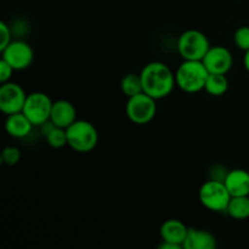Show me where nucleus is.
Listing matches in <instances>:
<instances>
[{
    "mask_svg": "<svg viewBox=\"0 0 249 249\" xmlns=\"http://www.w3.org/2000/svg\"><path fill=\"white\" fill-rule=\"evenodd\" d=\"M143 92L152 96L153 99L160 100L169 96L177 85L175 74L169 66L160 61L147 63L141 71Z\"/></svg>",
    "mask_w": 249,
    "mask_h": 249,
    "instance_id": "obj_1",
    "label": "nucleus"
},
{
    "mask_svg": "<svg viewBox=\"0 0 249 249\" xmlns=\"http://www.w3.org/2000/svg\"><path fill=\"white\" fill-rule=\"evenodd\" d=\"M209 72L202 61L184 60L175 72L177 85L187 94H196L206 88Z\"/></svg>",
    "mask_w": 249,
    "mask_h": 249,
    "instance_id": "obj_2",
    "label": "nucleus"
},
{
    "mask_svg": "<svg viewBox=\"0 0 249 249\" xmlns=\"http://www.w3.org/2000/svg\"><path fill=\"white\" fill-rule=\"evenodd\" d=\"M68 146L75 152H91L99 143V133L95 125L84 119H77L67 129Z\"/></svg>",
    "mask_w": 249,
    "mask_h": 249,
    "instance_id": "obj_3",
    "label": "nucleus"
},
{
    "mask_svg": "<svg viewBox=\"0 0 249 249\" xmlns=\"http://www.w3.org/2000/svg\"><path fill=\"white\" fill-rule=\"evenodd\" d=\"M178 51L184 60L202 61L211 49L209 39L198 29H189L180 34Z\"/></svg>",
    "mask_w": 249,
    "mask_h": 249,
    "instance_id": "obj_4",
    "label": "nucleus"
},
{
    "mask_svg": "<svg viewBox=\"0 0 249 249\" xmlns=\"http://www.w3.org/2000/svg\"><path fill=\"white\" fill-rule=\"evenodd\" d=\"M198 197L202 206L212 212H226L232 198L225 182L215 179L208 180L202 185Z\"/></svg>",
    "mask_w": 249,
    "mask_h": 249,
    "instance_id": "obj_5",
    "label": "nucleus"
},
{
    "mask_svg": "<svg viewBox=\"0 0 249 249\" xmlns=\"http://www.w3.org/2000/svg\"><path fill=\"white\" fill-rule=\"evenodd\" d=\"M157 100L147 95L146 92L135 95L128 99L126 102V116L138 125H145L153 121L157 113Z\"/></svg>",
    "mask_w": 249,
    "mask_h": 249,
    "instance_id": "obj_6",
    "label": "nucleus"
},
{
    "mask_svg": "<svg viewBox=\"0 0 249 249\" xmlns=\"http://www.w3.org/2000/svg\"><path fill=\"white\" fill-rule=\"evenodd\" d=\"M53 105V101L49 97V95L45 92L36 91L27 96L22 112L28 117L34 126H40L45 122L50 121Z\"/></svg>",
    "mask_w": 249,
    "mask_h": 249,
    "instance_id": "obj_7",
    "label": "nucleus"
},
{
    "mask_svg": "<svg viewBox=\"0 0 249 249\" xmlns=\"http://www.w3.org/2000/svg\"><path fill=\"white\" fill-rule=\"evenodd\" d=\"M27 96L23 88L17 83H2L0 87V109L6 116L22 112Z\"/></svg>",
    "mask_w": 249,
    "mask_h": 249,
    "instance_id": "obj_8",
    "label": "nucleus"
},
{
    "mask_svg": "<svg viewBox=\"0 0 249 249\" xmlns=\"http://www.w3.org/2000/svg\"><path fill=\"white\" fill-rule=\"evenodd\" d=\"M1 58L6 61L15 71H23L32 65L34 51L28 43L23 40H14L1 50Z\"/></svg>",
    "mask_w": 249,
    "mask_h": 249,
    "instance_id": "obj_9",
    "label": "nucleus"
},
{
    "mask_svg": "<svg viewBox=\"0 0 249 249\" xmlns=\"http://www.w3.org/2000/svg\"><path fill=\"white\" fill-rule=\"evenodd\" d=\"M202 62L204 63L209 73L226 74L232 68L233 56L225 46L214 45L211 46Z\"/></svg>",
    "mask_w": 249,
    "mask_h": 249,
    "instance_id": "obj_10",
    "label": "nucleus"
},
{
    "mask_svg": "<svg viewBox=\"0 0 249 249\" xmlns=\"http://www.w3.org/2000/svg\"><path fill=\"white\" fill-rule=\"evenodd\" d=\"M50 121L58 128L67 129L77 121V111L72 102L68 100H57L53 101L51 109Z\"/></svg>",
    "mask_w": 249,
    "mask_h": 249,
    "instance_id": "obj_11",
    "label": "nucleus"
},
{
    "mask_svg": "<svg viewBox=\"0 0 249 249\" xmlns=\"http://www.w3.org/2000/svg\"><path fill=\"white\" fill-rule=\"evenodd\" d=\"M189 228L182 221L178 219H169L165 220L160 226V238L163 242H169L182 247L186 240Z\"/></svg>",
    "mask_w": 249,
    "mask_h": 249,
    "instance_id": "obj_12",
    "label": "nucleus"
},
{
    "mask_svg": "<svg viewBox=\"0 0 249 249\" xmlns=\"http://www.w3.org/2000/svg\"><path fill=\"white\" fill-rule=\"evenodd\" d=\"M224 182L232 197L249 196V172L247 170H229Z\"/></svg>",
    "mask_w": 249,
    "mask_h": 249,
    "instance_id": "obj_13",
    "label": "nucleus"
},
{
    "mask_svg": "<svg viewBox=\"0 0 249 249\" xmlns=\"http://www.w3.org/2000/svg\"><path fill=\"white\" fill-rule=\"evenodd\" d=\"M218 243L213 233L202 229L189 228L182 249H214Z\"/></svg>",
    "mask_w": 249,
    "mask_h": 249,
    "instance_id": "obj_14",
    "label": "nucleus"
},
{
    "mask_svg": "<svg viewBox=\"0 0 249 249\" xmlns=\"http://www.w3.org/2000/svg\"><path fill=\"white\" fill-rule=\"evenodd\" d=\"M34 125L23 112L7 116L5 122V129L10 136L15 139H24L32 133Z\"/></svg>",
    "mask_w": 249,
    "mask_h": 249,
    "instance_id": "obj_15",
    "label": "nucleus"
},
{
    "mask_svg": "<svg viewBox=\"0 0 249 249\" xmlns=\"http://www.w3.org/2000/svg\"><path fill=\"white\" fill-rule=\"evenodd\" d=\"M226 213L236 220H246L249 218V196L232 197Z\"/></svg>",
    "mask_w": 249,
    "mask_h": 249,
    "instance_id": "obj_16",
    "label": "nucleus"
},
{
    "mask_svg": "<svg viewBox=\"0 0 249 249\" xmlns=\"http://www.w3.org/2000/svg\"><path fill=\"white\" fill-rule=\"evenodd\" d=\"M229 89V80L225 74L220 73H209L206 83V90L212 96H223Z\"/></svg>",
    "mask_w": 249,
    "mask_h": 249,
    "instance_id": "obj_17",
    "label": "nucleus"
},
{
    "mask_svg": "<svg viewBox=\"0 0 249 249\" xmlns=\"http://www.w3.org/2000/svg\"><path fill=\"white\" fill-rule=\"evenodd\" d=\"M121 89L122 92L125 95L126 97L135 96V95L143 92V85L142 79H141V74H136V73H129V74L124 75L123 79L121 82Z\"/></svg>",
    "mask_w": 249,
    "mask_h": 249,
    "instance_id": "obj_18",
    "label": "nucleus"
},
{
    "mask_svg": "<svg viewBox=\"0 0 249 249\" xmlns=\"http://www.w3.org/2000/svg\"><path fill=\"white\" fill-rule=\"evenodd\" d=\"M46 142L49 146L53 148H62L66 145H68V138H67V130L63 128H58L55 126L48 135L45 136Z\"/></svg>",
    "mask_w": 249,
    "mask_h": 249,
    "instance_id": "obj_19",
    "label": "nucleus"
},
{
    "mask_svg": "<svg viewBox=\"0 0 249 249\" xmlns=\"http://www.w3.org/2000/svg\"><path fill=\"white\" fill-rule=\"evenodd\" d=\"M233 41H235L236 46L241 50L246 51L249 50V27L242 26L240 28L236 29L235 34H233Z\"/></svg>",
    "mask_w": 249,
    "mask_h": 249,
    "instance_id": "obj_20",
    "label": "nucleus"
},
{
    "mask_svg": "<svg viewBox=\"0 0 249 249\" xmlns=\"http://www.w3.org/2000/svg\"><path fill=\"white\" fill-rule=\"evenodd\" d=\"M21 160V151L15 146H7L1 152V160L6 165H15Z\"/></svg>",
    "mask_w": 249,
    "mask_h": 249,
    "instance_id": "obj_21",
    "label": "nucleus"
},
{
    "mask_svg": "<svg viewBox=\"0 0 249 249\" xmlns=\"http://www.w3.org/2000/svg\"><path fill=\"white\" fill-rule=\"evenodd\" d=\"M0 34H1V40H0V50H4L10 43H11V27L7 26L5 22H0Z\"/></svg>",
    "mask_w": 249,
    "mask_h": 249,
    "instance_id": "obj_22",
    "label": "nucleus"
},
{
    "mask_svg": "<svg viewBox=\"0 0 249 249\" xmlns=\"http://www.w3.org/2000/svg\"><path fill=\"white\" fill-rule=\"evenodd\" d=\"M14 72H15L14 68H12L6 61L1 58V61H0V82H1V84L2 83L10 82Z\"/></svg>",
    "mask_w": 249,
    "mask_h": 249,
    "instance_id": "obj_23",
    "label": "nucleus"
},
{
    "mask_svg": "<svg viewBox=\"0 0 249 249\" xmlns=\"http://www.w3.org/2000/svg\"><path fill=\"white\" fill-rule=\"evenodd\" d=\"M160 249H182V247H180V246H177V245H173V243H169V242H163L162 245L160 246Z\"/></svg>",
    "mask_w": 249,
    "mask_h": 249,
    "instance_id": "obj_24",
    "label": "nucleus"
},
{
    "mask_svg": "<svg viewBox=\"0 0 249 249\" xmlns=\"http://www.w3.org/2000/svg\"><path fill=\"white\" fill-rule=\"evenodd\" d=\"M243 63H245L246 70H247V72L249 73V50L246 51L245 57H243Z\"/></svg>",
    "mask_w": 249,
    "mask_h": 249,
    "instance_id": "obj_25",
    "label": "nucleus"
}]
</instances>
